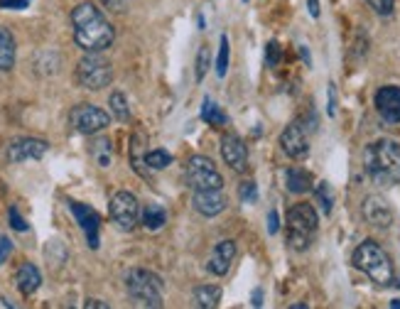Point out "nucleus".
<instances>
[{
    "instance_id": "f257e3e1",
    "label": "nucleus",
    "mask_w": 400,
    "mask_h": 309,
    "mask_svg": "<svg viewBox=\"0 0 400 309\" xmlns=\"http://www.w3.org/2000/svg\"><path fill=\"white\" fill-rule=\"evenodd\" d=\"M71 28H74V42L84 52H103L116 39L113 25L91 3H82L71 10Z\"/></svg>"
},
{
    "instance_id": "f03ea898",
    "label": "nucleus",
    "mask_w": 400,
    "mask_h": 309,
    "mask_svg": "<svg viewBox=\"0 0 400 309\" xmlns=\"http://www.w3.org/2000/svg\"><path fill=\"white\" fill-rule=\"evenodd\" d=\"M363 167L366 174L379 187H395L400 185V142L390 138L371 142L363 150Z\"/></svg>"
},
{
    "instance_id": "7ed1b4c3",
    "label": "nucleus",
    "mask_w": 400,
    "mask_h": 309,
    "mask_svg": "<svg viewBox=\"0 0 400 309\" xmlns=\"http://www.w3.org/2000/svg\"><path fill=\"white\" fill-rule=\"evenodd\" d=\"M352 263L368 280L376 282L379 288L395 285V270H393V263H390V255L385 253L376 241H363V243L354 250Z\"/></svg>"
},
{
    "instance_id": "20e7f679",
    "label": "nucleus",
    "mask_w": 400,
    "mask_h": 309,
    "mask_svg": "<svg viewBox=\"0 0 400 309\" xmlns=\"http://www.w3.org/2000/svg\"><path fill=\"white\" fill-rule=\"evenodd\" d=\"M319 218L312 204H295L287 212V245L298 253H304L314 243Z\"/></svg>"
},
{
    "instance_id": "39448f33",
    "label": "nucleus",
    "mask_w": 400,
    "mask_h": 309,
    "mask_svg": "<svg viewBox=\"0 0 400 309\" xmlns=\"http://www.w3.org/2000/svg\"><path fill=\"white\" fill-rule=\"evenodd\" d=\"M125 290L138 304L145 307H163L165 282L160 275L145 270V268H133L125 272Z\"/></svg>"
},
{
    "instance_id": "423d86ee",
    "label": "nucleus",
    "mask_w": 400,
    "mask_h": 309,
    "mask_svg": "<svg viewBox=\"0 0 400 309\" xmlns=\"http://www.w3.org/2000/svg\"><path fill=\"white\" fill-rule=\"evenodd\" d=\"M113 82V66L109 59H103L101 52H89L76 64V84L89 91H101Z\"/></svg>"
},
{
    "instance_id": "0eeeda50",
    "label": "nucleus",
    "mask_w": 400,
    "mask_h": 309,
    "mask_svg": "<svg viewBox=\"0 0 400 309\" xmlns=\"http://www.w3.org/2000/svg\"><path fill=\"white\" fill-rule=\"evenodd\" d=\"M187 185L192 189H224V177L204 155H194L187 160Z\"/></svg>"
},
{
    "instance_id": "6e6552de",
    "label": "nucleus",
    "mask_w": 400,
    "mask_h": 309,
    "mask_svg": "<svg viewBox=\"0 0 400 309\" xmlns=\"http://www.w3.org/2000/svg\"><path fill=\"white\" fill-rule=\"evenodd\" d=\"M69 123L71 128H74L76 133H82V135H96L103 128H109L111 115L103 109H98V106H91V103H79V106L71 109Z\"/></svg>"
},
{
    "instance_id": "1a4fd4ad",
    "label": "nucleus",
    "mask_w": 400,
    "mask_h": 309,
    "mask_svg": "<svg viewBox=\"0 0 400 309\" xmlns=\"http://www.w3.org/2000/svg\"><path fill=\"white\" fill-rule=\"evenodd\" d=\"M109 214L120 231H133V228L138 226V221H140V204H138L136 194H130V191H116V194L111 196Z\"/></svg>"
},
{
    "instance_id": "9d476101",
    "label": "nucleus",
    "mask_w": 400,
    "mask_h": 309,
    "mask_svg": "<svg viewBox=\"0 0 400 309\" xmlns=\"http://www.w3.org/2000/svg\"><path fill=\"white\" fill-rule=\"evenodd\" d=\"M280 147L287 158H292V160H302L309 155V138H307V131H304V125L300 123V120L290 123L285 131H282Z\"/></svg>"
},
{
    "instance_id": "9b49d317",
    "label": "nucleus",
    "mask_w": 400,
    "mask_h": 309,
    "mask_svg": "<svg viewBox=\"0 0 400 309\" xmlns=\"http://www.w3.org/2000/svg\"><path fill=\"white\" fill-rule=\"evenodd\" d=\"M221 158L233 172H248V147L236 133H228V135L221 138Z\"/></svg>"
},
{
    "instance_id": "f8f14e48",
    "label": "nucleus",
    "mask_w": 400,
    "mask_h": 309,
    "mask_svg": "<svg viewBox=\"0 0 400 309\" xmlns=\"http://www.w3.org/2000/svg\"><path fill=\"white\" fill-rule=\"evenodd\" d=\"M361 214H363V218L376 228H390L395 221L393 209H390V204L381 194L366 196L361 204Z\"/></svg>"
},
{
    "instance_id": "ddd939ff",
    "label": "nucleus",
    "mask_w": 400,
    "mask_h": 309,
    "mask_svg": "<svg viewBox=\"0 0 400 309\" xmlns=\"http://www.w3.org/2000/svg\"><path fill=\"white\" fill-rule=\"evenodd\" d=\"M47 150H49L47 140H39V138H17V140H10L6 155L10 162H25V160L44 158Z\"/></svg>"
},
{
    "instance_id": "4468645a",
    "label": "nucleus",
    "mask_w": 400,
    "mask_h": 309,
    "mask_svg": "<svg viewBox=\"0 0 400 309\" xmlns=\"http://www.w3.org/2000/svg\"><path fill=\"white\" fill-rule=\"evenodd\" d=\"M69 209L76 216V221H79V226H82V231L87 234L89 248L96 250L98 248V228H101V218H98V214L93 212L91 206L79 204V201H69Z\"/></svg>"
},
{
    "instance_id": "2eb2a0df",
    "label": "nucleus",
    "mask_w": 400,
    "mask_h": 309,
    "mask_svg": "<svg viewBox=\"0 0 400 309\" xmlns=\"http://www.w3.org/2000/svg\"><path fill=\"white\" fill-rule=\"evenodd\" d=\"M376 111L385 123H400V86H383L376 91Z\"/></svg>"
},
{
    "instance_id": "dca6fc26",
    "label": "nucleus",
    "mask_w": 400,
    "mask_h": 309,
    "mask_svg": "<svg viewBox=\"0 0 400 309\" xmlns=\"http://www.w3.org/2000/svg\"><path fill=\"white\" fill-rule=\"evenodd\" d=\"M192 206L201 216H219L226 209V196L221 189H197L192 196Z\"/></svg>"
},
{
    "instance_id": "f3484780",
    "label": "nucleus",
    "mask_w": 400,
    "mask_h": 309,
    "mask_svg": "<svg viewBox=\"0 0 400 309\" xmlns=\"http://www.w3.org/2000/svg\"><path fill=\"white\" fill-rule=\"evenodd\" d=\"M236 243L233 241H219L217 245H214V250H211L209 255V263H206V270L214 272V275H226L228 270H231V263L236 261Z\"/></svg>"
},
{
    "instance_id": "a211bd4d",
    "label": "nucleus",
    "mask_w": 400,
    "mask_h": 309,
    "mask_svg": "<svg viewBox=\"0 0 400 309\" xmlns=\"http://www.w3.org/2000/svg\"><path fill=\"white\" fill-rule=\"evenodd\" d=\"M15 282H17V290H20L25 297H30V294L37 292L39 285H42V275H39L37 265H33V263H22V265L17 268Z\"/></svg>"
},
{
    "instance_id": "6ab92c4d",
    "label": "nucleus",
    "mask_w": 400,
    "mask_h": 309,
    "mask_svg": "<svg viewBox=\"0 0 400 309\" xmlns=\"http://www.w3.org/2000/svg\"><path fill=\"white\" fill-rule=\"evenodd\" d=\"M285 187L292 194H307L312 189V174L302 167H290L285 172Z\"/></svg>"
},
{
    "instance_id": "aec40b11",
    "label": "nucleus",
    "mask_w": 400,
    "mask_h": 309,
    "mask_svg": "<svg viewBox=\"0 0 400 309\" xmlns=\"http://www.w3.org/2000/svg\"><path fill=\"white\" fill-rule=\"evenodd\" d=\"M15 37L8 28H0V71H10L15 66Z\"/></svg>"
},
{
    "instance_id": "412c9836",
    "label": "nucleus",
    "mask_w": 400,
    "mask_h": 309,
    "mask_svg": "<svg viewBox=\"0 0 400 309\" xmlns=\"http://www.w3.org/2000/svg\"><path fill=\"white\" fill-rule=\"evenodd\" d=\"M143 147H145V138L138 133V135H133V140H130V165H133V169H136L140 177H147L150 167L145 165L147 152H143Z\"/></svg>"
},
{
    "instance_id": "4be33fe9",
    "label": "nucleus",
    "mask_w": 400,
    "mask_h": 309,
    "mask_svg": "<svg viewBox=\"0 0 400 309\" xmlns=\"http://www.w3.org/2000/svg\"><path fill=\"white\" fill-rule=\"evenodd\" d=\"M140 221L147 231H160L167 223V212L160 204H145V209L140 212Z\"/></svg>"
},
{
    "instance_id": "5701e85b",
    "label": "nucleus",
    "mask_w": 400,
    "mask_h": 309,
    "mask_svg": "<svg viewBox=\"0 0 400 309\" xmlns=\"http://www.w3.org/2000/svg\"><path fill=\"white\" fill-rule=\"evenodd\" d=\"M194 302L201 309L219 307V302H221V288H217V285H201V288L194 290Z\"/></svg>"
},
{
    "instance_id": "b1692460",
    "label": "nucleus",
    "mask_w": 400,
    "mask_h": 309,
    "mask_svg": "<svg viewBox=\"0 0 400 309\" xmlns=\"http://www.w3.org/2000/svg\"><path fill=\"white\" fill-rule=\"evenodd\" d=\"M201 120L209 125H226L228 123V115L221 111V106H217V103L211 101V98H204V103H201Z\"/></svg>"
},
{
    "instance_id": "393cba45",
    "label": "nucleus",
    "mask_w": 400,
    "mask_h": 309,
    "mask_svg": "<svg viewBox=\"0 0 400 309\" xmlns=\"http://www.w3.org/2000/svg\"><path fill=\"white\" fill-rule=\"evenodd\" d=\"M314 199H317L322 214H331V209H334V189H331L329 182H319L314 187Z\"/></svg>"
},
{
    "instance_id": "a878e982",
    "label": "nucleus",
    "mask_w": 400,
    "mask_h": 309,
    "mask_svg": "<svg viewBox=\"0 0 400 309\" xmlns=\"http://www.w3.org/2000/svg\"><path fill=\"white\" fill-rule=\"evenodd\" d=\"M91 155H93V160L98 162V167H109L111 158H113V150H111V140H109V138H98V140H93Z\"/></svg>"
},
{
    "instance_id": "bb28decb",
    "label": "nucleus",
    "mask_w": 400,
    "mask_h": 309,
    "mask_svg": "<svg viewBox=\"0 0 400 309\" xmlns=\"http://www.w3.org/2000/svg\"><path fill=\"white\" fill-rule=\"evenodd\" d=\"M109 106H111V113H113L118 120H123V123H125V120L130 118V106H128V98H125L120 91H113V93H111Z\"/></svg>"
},
{
    "instance_id": "cd10ccee",
    "label": "nucleus",
    "mask_w": 400,
    "mask_h": 309,
    "mask_svg": "<svg viewBox=\"0 0 400 309\" xmlns=\"http://www.w3.org/2000/svg\"><path fill=\"white\" fill-rule=\"evenodd\" d=\"M145 165L150 169H165L172 165V155L167 150H163V147H157V150H150L145 155Z\"/></svg>"
},
{
    "instance_id": "c85d7f7f",
    "label": "nucleus",
    "mask_w": 400,
    "mask_h": 309,
    "mask_svg": "<svg viewBox=\"0 0 400 309\" xmlns=\"http://www.w3.org/2000/svg\"><path fill=\"white\" fill-rule=\"evenodd\" d=\"M228 59H231V44H228L226 35H221V39H219V59H217V74L221 76V79L228 71Z\"/></svg>"
},
{
    "instance_id": "c756f323",
    "label": "nucleus",
    "mask_w": 400,
    "mask_h": 309,
    "mask_svg": "<svg viewBox=\"0 0 400 309\" xmlns=\"http://www.w3.org/2000/svg\"><path fill=\"white\" fill-rule=\"evenodd\" d=\"M209 64H211V49H209V44H201L199 52H197V82H201L206 76Z\"/></svg>"
},
{
    "instance_id": "7c9ffc66",
    "label": "nucleus",
    "mask_w": 400,
    "mask_h": 309,
    "mask_svg": "<svg viewBox=\"0 0 400 309\" xmlns=\"http://www.w3.org/2000/svg\"><path fill=\"white\" fill-rule=\"evenodd\" d=\"M238 199L244 204H255L258 201V187H255L253 179H246V182L238 185Z\"/></svg>"
},
{
    "instance_id": "2f4dec72",
    "label": "nucleus",
    "mask_w": 400,
    "mask_h": 309,
    "mask_svg": "<svg viewBox=\"0 0 400 309\" xmlns=\"http://www.w3.org/2000/svg\"><path fill=\"white\" fill-rule=\"evenodd\" d=\"M366 3L368 8L381 17H390L395 12V0H366Z\"/></svg>"
},
{
    "instance_id": "473e14b6",
    "label": "nucleus",
    "mask_w": 400,
    "mask_h": 309,
    "mask_svg": "<svg viewBox=\"0 0 400 309\" xmlns=\"http://www.w3.org/2000/svg\"><path fill=\"white\" fill-rule=\"evenodd\" d=\"M280 59H282L280 44H278L275 39L265 44V64H268V66H278V64H280Z\"/></svg>"
},
{
    "instance_id": "72a5a7b5",
    "label": "nucleus",
    "mask_w": 400,
    "mask_h": 309,
    "mask_svg": "<svg viewBox=\"0 0 400 309\" xmlns=\"http://www.w3.org/2000/svg\"><path fill=\"white\" fill-rule=\"evenodd\" d=\"M8 216H10V226L15 228V231H28V223H25V218L17 214V209L12 206L10 212H8Z\"/></svg>"
},
{
    "instance_id": "f704fd0d",
    "label": "nucleus",
    "mask_w": 400,
    "mask_h": 309,
    "mask_svg": "<svg viewBox=\"0 0 400 309\" xmlns=\"http://www.w3.org/2000/svg\"><path fill=\"white\" fill-rule=\"evenodd\" d=\"M33 0H0V8L3 10H22V8H28Z\"/></svg>"
},
{
    "instance_id": "c9c22d12",
    "label": "nucleus",
    "mask_w": 400,
    "mask_h": 309,
    "mask_svg": "<svg viewBox=\"0 0 400 309\" xmlns=\"http://www.w3.org/2000/svg\"><path fill=\"white\" fill-rule=\"evenodd\" d=\"M278 231H280V216H278L275 209H271V214H268V234L275 236Z\"/></svg>"
},
{
    "instance_id": "e433bc0d",
    "label": "nucleus",
    "mask_w": 400,
    "mask_h": 309,
    "mask_svg": "<svg viewBox=\"0 0 400 309\" xmlns=\"http://www.w3.org/2000/svg\"><path fill=\"white\" fill-rule=\"evenodd\" d=\"M10 250H12V243H10V238H0V265L8 261V255H10Z\"/></svg>"
},
{
    "instance_id": "4c0bfd02",
    "label": "nucleus",
    "mask_w": 400,
    "mask_h": 309,
    "mask_svg": "<svg viewBox=\"0 0 400 309\" xmlns=\"http://www.w3.org/2000/svg\"><path fill=\"white\" fill-rule=\"evenodd\" d=\"M327 113L334 115L336 113V93H334V84H329V109H327Z\"/></svg>"
},
{
    "instance_id": "58836bf2",
    "label": "nucleus",
    "mask_w": 400,
    "mask_h": 309,
    "mask_svg": "<svg viewBox=\"0 0 400 309\" xmlns=\"http://www.w3.org/2000/svg\"><path fill=\"white\" fill-rule=\"evenodd\" d=\"M103 3H106V6L111 8V10H116V12H120L125 8V3L123 0H103Z\"/></svg>"
},
{
    "instance_id": "ea45409f",
    "label": "nucleus",
    "mask_w": 400,
    "mask_h": 309,
    "mask_svg": "<svg viewBox=\"0 0 400 309\" xmlns=\"http://www.w3.org/2000/svg\"><path fill=\"white\" fill-rule=\"evenodd\" d=\"M307 10L312 17H319V0H307Z\"/></svg>"
},
{
    "instance_id": "a19ab883",
    "label": "nucleus",
    "mask_w": 400,
    "mask_h": 309,
    "mask_svg": "<svg viewBox=\"0 0 400 309\" xmlns=\"http://www.w3.org/2000/svg\"><path fill=\"white\" fill-rule=\"evenodd\" d=\"M87 307L89 309H109V304H106V302H101V299H87Z\"/></svg>"
},
{
    "instance_id": "79ce46f5",
    "label": "nucleus",
    "mask_w": 400,
    "mask_h": 309,
    "mask_svg": "<svg viewBox=\"0 0 400 309\" xmlns=\"http://www.w3.org/2000/svg\"><path fill=\"white\" fill-rule=\"evenodd\" d=\"M260 304H263V292L255 290V292H253V307H260Z\"/></svg>"
},
{
    "instance_id": "37998d69",
    "label": "nucleus",
    "mask_w": 400,
    "mask_h": 309,
    "mask_svg": "<svg viewBox=\"0 0 400 309\" xmlns=\"http://www.w3.org/2000/svg\"><path fill=\"white\" fill-rule=\"evenodd\" d=\"M300 52H302V59H304V62H307V64H309V52H307V49L302 47V49H300Z\"/></svg>"
},
{
    "instance_id": "c03bdc74",
    "label": "nucleus",
    "mask_w": 400,
    "mask_h": 309,
    "mask_svg": "<svg viewBox=\"0 0 400 309\" xmlns=\"http://www.w3.org/2000/svg\"><path fill=\"white\" fill-rule=\"evenodd\" d=\"M390 307H395V309H400V299H393V302H390Z\"/></svg>"
},
{
    "instance_id": "a18cd8bd",
    "label": "nucleus",
    "mask_w": 400,
    "mask_h": 309,
    "mask_svg": "<svg viewBox=\"0 0 400 309\" xmlns=\"http://www.w3.org/2000/svg\"><path fill=\"white\" fill-rule=\"evenodd\" d=\"M244 3H248V0H244Z\"/></svg>"
}]
</instances>
